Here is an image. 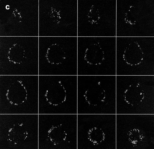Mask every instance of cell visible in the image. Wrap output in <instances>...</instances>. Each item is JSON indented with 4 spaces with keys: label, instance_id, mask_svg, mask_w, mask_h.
<instances>
[{
    "label": "cell",
    "instance_id": "52a82bcc",
    "mask_svg": "<svg viewBox=\"0 0 154 149\" xmlns=\"http://www.w3.org/2000/svg\"><path fill=\"white\" fill-rule=\"evenodd\" d=\"M28 135V132L22 124H14L9 130L8 140L14 144H18L24 141Z\"/></svg>",
    "mask_w": 154,
    "mask_h": 149
},
{
    "label": "cell",
    "instance_id": "5b68a950",
    "mask_svg": "<svg viewBox=\"0 0 154 149\" xmlns=\"http://www.w3.org/2000/svg\"><path fill=\"white\" fill-rule=\"evenodd\" d=\"M140 75H133V82L129 84L123 93L124 101L132 106L138 105L144 99L145 93L140 82Z\"/></svg>",
    "mask_w": 154,
    "mask_h": 149
},
{
    "label": "cell",
    "instance_id": "6da1fadb",
    "mask_svg": "<svg viewBox=\"0 0 154 149\" xmlns=\"http://www.w3.org/2000/svg\"><path fill=\"white\" fill-rule=\"evenodd\" d=\"M43 97L50 109L77 114V75H44Z\"/></svg>",
    "mask_w": 154,
    "mask_h": 149
},
{
    "label": "cell",
    "instance_id": "ba28073f",
    "mask_svg": "<svg viewBox=\"0 0 154 149\" xmlns=\"http://www.w3.org/2000/svg\"><path fill=\"white\" fill-rule=\"evenodd\" d=\"M25 53L24 48L21 45L15 43L8 50L7 58L10 62L15 64H20L24 58Z\"/></svg>",
    "mask_w": 154,
    "mask_h": 149
},
{
    "label": "cell",
    "instance_id": "8992f818",
    "mask_svg": "<svg viewBox=\"0 0 154 149\" xmlns=\"http://www.w3.org/2000/svg\"><path fill=\"white\" fill-rule=\"evenodd\" d=\"M6 95L7 99L11 104L17 105L27 100L28 92L23 82L18 80L10 86Z\"/></svg>",
    "mask_w": 154,
    "mask_h": 149
},
{
    "label": "cell",
    "instance_id": "30bf717a",
    "mask_svg": "<svg viewBox=\"0 0 154 149\" xmlns=\"http://www.w3.org/2000/svg\"><path fill=\"white\" fill-rule=\"evenodd\" d=\"M137 16L138 12L136 8L133 5H131L125 13L124 20L128 24L134 25L137 22Z\"/></svg>",
    "mask_w": 154,
    "mask_h": 149
},
{
    "label": "cell",
    "instance_id": "7a4b0ae2",
    "mask_svg": "<svg viewBox=\"0 0 154 149\" xmlns=\"http://www.w3.org/2000/svg\"><path fill=\"white\" fill-rule=\"evenodd\" d=\"M116 75H77V114L102 109L109 103V87Z\"/></svg>",
    "mask_w": 154,
    "mask_h": 149
},
{
    "label": "cell",
    "instance_id": "3957f363",
    "mask_svg": "<svg viewBox=\"0 0 154 149\" xmlns=\"http://www.w3.org/2000/svg\"><path fill=\"white\" fill-rule=\"evenodd\" d=\"M77 75H116L105 64L106 54L98 42H78Z\"/></svg>",
    "mask_w": 154,
    "mask_h": 149
},
{
    "label": "cell",
    "instance_id": "277c9868",
    "mask_svg": "<svg viewBox=\"0 0 154 149\" xmlns=\"http://www.w3.org/2000/svg\"><path fill=\"white\" fill-rule=\"evenodd\" d=\"M122 58L127 66L134 68L133 75H135V68L139 67L143 63L144 53L139 43L133 41L124 49Z\"/></svg>",
    "mask_w": 154,
    "mask_h": 149
},
{
    "label": "cell",
    "instance_id": "7c38bea8",
    "mask_svg": "<svg viewBox=\"0 0 154 149\" xmlns=\"http://www.w3.org/2000/svg\"><path fill=\"white\" fill-rule=\"evenodd\" d=\"M51 17L54 21L57 23L60 21L61 18L60 12L54 8H52L51 10Z\"/></svg>",
    "mask_w": 154,
    "mask_h": 149
},
{
    "label": "cell",
    "instance_id": "8fae6325",
    "mask_svg": "<svg viewBox=\"0 0 154 149\" xmlns=\"http://www.w3.org/2000/svg\"><path fill=\"white\" fill-rule=\"evenodd\" d=\"M87 17L88 21L91 24H97L100 19L98 9L94 5H92L88 11Z\"/></svg>",
    "mask_w": 154,
    "mask_h": 149
},
{
    "label": "cell",
    "instance_id": "9c48e42d",
    "mask_svg": "<svg viewBox=\"0 0 154 149\" xmlns=\"http://www.w3.org/2000/svg\"><path fill=\"white\" fill-rule=\"evenodd\" d=\"M128 135L129 142L134 146H136L140 143L144 138L142 132L138 129L135 128L130 130Z\"/></svg>",
    "mask_w": 154,
    "mask_h": 149
}]
</instances>
